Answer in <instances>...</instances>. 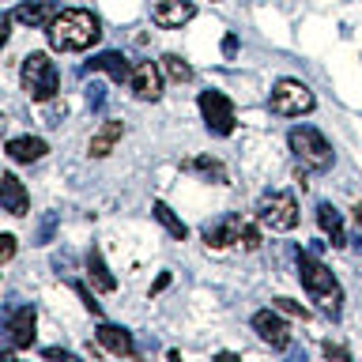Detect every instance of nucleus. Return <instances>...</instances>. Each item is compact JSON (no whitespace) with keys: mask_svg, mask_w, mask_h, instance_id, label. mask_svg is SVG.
Segmentation results:
<instances>
[{"mask_svg":"<svg viewBox=\"0 0 362 362\" xmlns=\"http://www.w3.org/2000/svg\"><path fill=\"white\" fill-rule=\"evenodd\" d=\"M45 38H49V45L57 53H83L102 38V23L87 8H64L45 27Z\"/></svg>","mask_w":362,"mask_h":362,"instance_id":"nucleus-1","label":"nucleus"},{"mask_svg":"<svg viewBox=\"0 0 362 362\" xmlns=\"http://www.w3.org/2000/svg\"><path fill=\"white\" fill-rule=\"evenodd\" d=\"M298 279H302V287L310 291V298L321 305L325 317L336 321V317L344 313V287H339V279L317 260V253H298Z\"/></svg>","mask_w":362,"mask_h":362,"instance_id":"nucleus-2","label":"nucleus"},{"mask_svg":"<svg viewBox=\"0 0 362 362\" xmlns=\"http://www.w3.org/2000/svg\"><path fill=\"white\" fill-rule=\"evenodd\" d=\"M19 79H23V90H27L34 102H53L57 90H61V72H57V64L49 61V53H42V49L23 57Z\"/></svg>","mask_w":362,"mask_h":362,"instance_id":"nucleus-3","label":"nucleus"},{"mask_svg":"<svg viewBox=\"0 0 362 362\" xmlns=\"http://www.w3.org/2000/svg\"><path fill=\"white\" fill-rule=\"evenodd\" d=\"M287 144H291V151H294V158H298L302 166H310V170H328L332 166V144L325 140L321 132L313 129V124H294L291 129V136H287Z\"/></svg>","mask_w":362,"mask_h":362,"instance_id":"nucleus-4","label":"nucleus"},{"mask_svg":"<svg viewBox=\"0 0 362 362\" xmlns=\"http://www.w3.org/2000/svg\"><path fill=\"white\" fill-rule=\"evenodd\" d=\"M268 106H272V113H279V117H302V113H313L317 98L302 79H279V83L272 87Z\"/></svg>","mask_w":362,"mask_h":362,"instance_id":"nucleus-5","label":"nucleus"},{"mask_svg":"<svg viewBox=\"0 0 362 362\" xmlns=\"http://www.w3.org/2000/svg\"><path fill=\"white\" fill-rule=\"evenodd\" d=\"M257 223L276 230V234L294 230L298 226V200H294V192H268L257 204Z\"/></svg>","mask_w":362,"mask_h":362,"instance_id":"nucleus-6","label":"nucleus"},{"mask_svg":"<svg viewBox=\"0 0 362 362\" xmlns=\"http://www.w3.org/2000/svg\"><path fill=\"white\" fill-rule=\"evenodd\" d=\"M200 113H204V124H208L211 136H230L238 124L234 102L223 90H200Z\"/></svg>","mask_w":362,"mask_h":362,"instance_id":"nucleus-7","label":"nucleus"},{"mask_svg":"<svg viewBox=\"0 0 362 362\" xmlns=\"http://www.w3.org/2000/svg\"><path fill=\"white\" fill-rule=\"evenodd\" d=\"M253 332L264 339L268 347H276V351H283V347H291V325L283 321V313L272 305V310H257L253 313Z\"/></svg>","mask_w":362,"mask_h":362,"instance_id":"nucleus-8","label":"nucleus"},{"mask_svg":"<svg viewBox=\"0 0 362 362\" xmlns=\"http://www.w3.org/2000/svg\"><path fill=\"white\" fill-rule=\"evenodd\" d=\"M8 339H11V351H27L34 344V328H38V313H34V305H16V310L8 313Z\"/></svg>","mask_w":362,"mask_h":362,"instance_id":"nucleus-9","label":"nucleus"},{"mask_svg":"<svg viewBox=\"0 0 362 362\" xmlns=\"http://www.w3.org/2000/svg\"><path fill=\"white\" fill-rule=\"evenodd\" d=\"M132 95L140 102H155L158 95H163V68H158L155 61H140L132 64V79H129Z\"/></svg>","mask_w":362,"mask_h":362,"instance_id":"nucleus-10","label":"nucleus"},{"mask_svg":"<svg viewBox=\"0 0 362 362\" xmlns=\"http://www.w3.org/2000/svg\"><path fill=\"white\" fill-rule=\"evenodd\" d=\"M197 16L192 0H155L151 4V23L163 30H174V27H185V23Z\"/></svg>","mask_w":362,"mask_h":362,"instance_id":"nucleus-11","label":"nucleus"},{"mask_svg":"<svg viewBox=\"0 0 362 362\" xmlns=\"http://www.w3.org/2000/svg\"><path fill=\"white\" fill-rule=\"evenodd\" d=\"M242 226H245L242 215H223V219H215V223L204 226V245H208V249L238 245V238H242Z\"/></svg>","mask_w":362,"mask_h":362,"instance_id":"nucleus-12","label":"nucleus"},{"mask_svg":"<svg viewBox=\"0 0 362 362\" xmlns=\"http://www.w3.org/2000/svg\"><path fill=\"white\" fill-rule=\"evenodd\" d=\"M83 72H106L113 83H129V79H132V64H129V57H124V53L106 49V53L90 57V61L83 64Z\"/></svg>","mask_w":362,"mask_h":362,"instance_id":"nucleus-13","label":"nucleus"},{"mask_svg":"<svg viewBox=\"0 0 362 362\" xmlns=\"http://www.w3.org/2000/svg\"><path fill=\"white\" fill-rule=\"evenodd\" d=\"M0 208L11 215H27V208H30L27 185L16 174H8V170H0Z\"/></svg>","mask_w":362,"mask_h":362,"instance_id":"nucleus-14","label":"nucleus"},{"mask_svg":"<svg viewBox=\"0 0 362 362\" xmlns=\"http://www.w3.org/2000/svg\"><path fill=\"white\" fill-rule=\"evenodd\" d=\"M95 336H98V344L106 347L110 355H121V358H136V344H132L129 328H121V325H110V321H102Z\"/></svg>","mask_w":362,"mask_h":362,"instance_id":"nucleus-15","label":"nucleus"},{"mask_svg":"<svg viewBox=\"0 0 362 362\" xmlns=\"http://www.w3.org/2000/svg\"><path fill=\"white\" fill-rule=\"evenodd\" d=\"M4 155L11 163H38V158L49 155V144L38 140V136H16V140L4 144Z\"/></svg>","mask_w":362,"mask_h":362,"instance_id":"nucleus-16","label":"nucleus"},{"mask_svg":"<svg viewBox=\"0 0 362 362\" xmlns=\"http://www.w3.org/2000/svg\"><path fill=\"white\" fill-rule=\"evenodd\" d=\"M87 279H90V287L102 291V294H113V291H117V279H113V272L106 268V260H102V249H98V245L87 249Z\"/></svg>","mask_w":362,"mask_h":362,"instance_id":"nucleus-17","label":"nucleus"},{"mask_svg":"<svg viewBox=\"0 0 362 362\" xmlns=\"http://www.w3.org/2000/svg\"><path fill=\"white\" fill-rule=\"evenodd\" d=\"M11 16H16V23H23V27H49L57 8L49 4V0H23Z\"/></svg>","mask_w":362,"mask_h":362,"instance_id":"nucleus-18","label":"nucleus"},{"mask_svg":"<svg viewBox=\"0 0 362 362\" xmlns=\"http://www.w3.org/2000/svg\"><path fill=\"white\" fill-rule=\"evenodd\" d=\"M181 170H185V174L208 177V181H215V185H226V181H230L226 166L219 163V158H211V155H192V158H185V163H181Z\"/></svg>","mask_w":362,"mask_h":362,"instance_id":"nucleus-19","label":"nucleus"},{"mask_svg":"<svg viewBox=\"0 0 362 362\" xmlns=\"http://www.w3.org/2000/svg\"><path fill=\"white\" fill-rule=\"evenodd\" d=\"M124 136V124L121 121H102L98 124V132L90 136V144H87V151H90V158H106L110 151H113V144H117Z\"/></svg>","mask_w":362,"mask_h":362,"instance_id":"nucleus-20","label":"nucleus"},{"mask_svg":"<svg viewBox=\"0 0 362 362\" xmlns=\"http://www.w3.org/2000/svg\"><path fill=\"white\" fill-rule=\"evenodd\" d=\"M317 223H321V230L328 234V245H332V249H344V245H347L344 215H339L332 204H321V208H317Z\"/></svg>","mask_w":362,"mask_h":362,"instance_id":"nucleus-21","label":"nucleus"},{"mask_svg":"<svg viewBox=\"0 0 362 362\" xmlns=\"http://www.w3.org/2000/svg\"><path fill=\"white\" fill-rule=\"evenodd\" d=\"M151 211H155V219H158V223L166 226V234H170V238H177V242H185V238H189V226L181 223V219H177L174 211H170V204L155 200V204H151Z\"/></svg>","mask_w":362,"mask_h":362,"instance_id":"nucleus-22","label":"nucleus"},{"mask_svg":"<svg viewBox=\"0 0 362 362\" xmlns=\"http://www.w3.org/2000/svg\"><path fill=\"white\" fill-rule=\"evenodd\" d=\"M158 68H163V72L174 79V83H189V79L197 76V72H192V64H189V61H181L177 53H166L163 61H158Z\"/></svg>","mask_w":362,"mask_h":362,"instance_id":"nucleus-23","label":"nucleus"},{"mask_svg":"<svg viewBox=\"0 0 362 362\" xmlns=\"http://www.w3.org/2000/svg\"><path fill=\"white\" fill-rule=\"evenodd\" d=\"M53 234H57V211L42 215V223H38V234H34V245H49V242H53Z\"/></svg>","mask_w":362,"mask_h":362,"instance_id":"nucleus-24","label":"nucleus"},{"mask_svg":"<svg viewBox=\"0 0 362 362\" xmlns=\"http://www.w3.org/2000/svg\"><path fill=\"white\" fill-rule=\"evenodd\" d=\"M272 305H276L279 313H287V317H302V321H310V310L298 302H291V298H272Z\"/></svg>","mask_w":362,"mask_h":362,"instance_id":"nucleus-25","label":"nucleus"},{"mask_svg":"<svg viewBox=\"0 0 362 362\" xmlns=\"http://www.w3.org/2000/svg\"><path fill=\"white\" fill-rule=\"evenodd\" d=\"M238 245H242V249H260V226H257V223H245V226H242V238H238Z\"/></svg>","mask_w":362,"mask_h":362,"instance_id":"nucleus-26","label":"nucleus"},{"mask_svg":"<svg viewBox=\"0 0 362 362\" xmlns=\"http://www.w3.org/2000/svg\"><path fill=\"white\" fill-rule=\"evenodd\" d=\"M16 238H11V234H0V264H8V260L11 257H16Z\"/></svg>","mask_w":362,"mask_h":362,"instance_id":"nucleus-27","label":"nucleus"},{"mask_svg":"<svg viewBox=\"0 0 362 362\" xmlns=\"http://www.w3.org/2000/svg\"><path fill=\"white\" fill-rule=\"evenodd\" d=\"M87 102H90V110H102V102H106V87H102V83H90V87H87Z\"/></svg>","mask_w":362,"mask_h":362,"instance_id":"nucleus-28","label":"nucleus"},{"mask_svg":"<svg viewBox=\"0 0 362 362\" xmlns=\"http://www.w3.org/2000/svg\"><path fill=\"white\" fill-rule=\"evenodd\" d=\"M72 287H76V294H79V298H83V305H87V310L95 313V317H102V305H98L95 298H90V291L83 287V283H72Z\"/></svg>","mask_w":362,"mask_h":362,"instance_id":"nucleus-29","label":"nucleus"},{"mask_svg":"<svg viewBox=\"0 0 362 362\" xmlns=\"http://www.w3.org/2000/svg\"><path fill=\"white\" fill-rule=\"evenodd\" d=\"M64 113H68V106H64V102H61V106H49V110H45V121H49V124H61V117H64Z\"/></svg>","mask_w":362,"mask_h":362,"instance_id":"nucleus-30","label":"nucleus"},{"mask_svg":"<svg viewBox=\"0 0 362 362\" xmlns=\"http://www.w3.org/2000/svg\"><path fill=\"white\" fill-rule=\"evenodd\" d=\"M321 351H325L328 358H351V351H347V347H339V344H325Z\"/></svg>","mask_w":362,"mask_h":362,"instance_id":"nucleus-31","label":"nucleus"},{"mask_svg":"<svg viewBox=\"0 0 362 362\" xmlns=\"http://www.w3.org/2000/svg\"><path fill=\"white\" fill-rule=\"evenodd\" d=\"M11 23H16V16H0V45L8 42V34H11Z\"/></svg>","mask_w":362,"mask_h":362,"instance_id":"nucleus-32","label":"nucleus"},{"mask_svg":"<svg viewBox=\"0 0 362 362\" xmlns=\"http://www.w3.org/2000/svg\"><path fill=\"white\" fill-rule=\"evenodd\" d=\"M238 53V34H226L223 38V57H234Z\"/></svg>","mask_w":362,"mask_h":362,"instance_id":"nucleus-33","label":"nucleus"},{"mask_svg":"<svg viewBox=\"0 0 362 362\" xmlns=\"http://www.w3.org/2000/svg\"><path fill=\"white\" fill-rule=\"evenodd\" d=\"M42 355H45V358H72V351H64V347H45Z\"/></svg>","mask_w":362,"mask_h":362,"instance_id":"nucleus-34","label":"nucleus"},{"mask_svg":"<svg viewBox=\"0 0 362 362\" xmlns=\"http://www.w3.org/2000/svg\"><path fill=\"white\" fill-rule=\"evenodd\" d=\"M170 287V272H163V276H158L155 283H151V294H158V291H166Z\"/></svg>","mask_w":362,"mask_h":362,"instance_id":"nucleus-35","label":"nucleus"},{"mask_svg":"<svg viewBox=\"0 0 362 362\" xmlns=\"http://www.w3.org/2000/svg\"><path fill=\"white\" fill-rule=\"evenodd\" d=\"M355 223H358V230H362V200L355 204Z\"/></svg>","mask_w":362,"mask_h":362,"instance_id":"nucleus-36","label":"nucleus"},{"mask_svg":"<svg viewBox=\"0 0 362 362\" xmlns=\"http://www.w3.org/2000/svg\"><path fill=\"white\" fill-rule=\"evenodd\" d=\"M0 129H4V113H0Z\"/></svg>","mask_w":362,"mask_h":362,"instance_id":"nucleus-37","label":"nucleus"},{"mask_svg":"<svg viewBox=\"0 0 362 362\" xmlns=\"http://www.w3.org/2000/svg\"><path fill=\"white\" fill-rule=\"evenodd\" d=\"M211 4H219V0H211Z\"/></svg>","mask_w":362,"mask_h":362,"instance_id":"nucleus-38","label":"nucleus"}]
</instances>
